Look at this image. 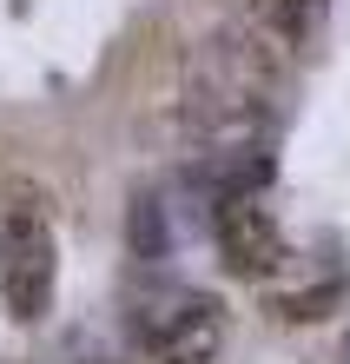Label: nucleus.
<instances>
[{"label":"nucleus","mask_w":350,"mask_h":364,"mask_svg":"<svg viewBox=\"0 0 350 364\" xmlns=\"http://www.w3.org/2000/svg\"><path fill=\"white\" fill-rule=\"evenodd\" d=\"M185 100L199 126L212 133V146H251L265 139L258 106L271 100V60L258 40L245 33H212L199 53L185 60Z\"/></svg>","instance_id":"f257e3e1"},{"label":"nucleus","mask_w":350,"mask_h":364,"mask_svg":"<svg viewBox=\"0 0 350 364\" xmlns=\"http://www.w3.org/2000/svg\"><path fill=\"white\" fill-rule=\"evenodd\" d=\"M133 338L152 364H212L225 345V305L192 285H146L133 298Z\"/></svg>","instance_id":"f03ea898"},{"label":"nucleus","mask_w":350,"mask_h":364,"mask_svg":"<svg viewBox=\"0 0 350 364\" xmlns=\"http://www.w3.org/2000/svg\"><path fill=\"white\" fill-rule=\"evenodd\" d=\"M53 278H60V245H53V225L40 205H13L7 212V232H0V298L20 325L47 318L53 305Z\"/></svg>","instance_id":"7ed1b4c3"},{"label":"nucleus","mask_w":350,"mask_h":364,"mask_svg":"<svg viewBox=\"0 0 350 364\" xmlns=\"http://www.w3.org/2000/svg\"><path fill=\"white\" fill-rule=\"evenodd\" d=\"M212 239L231 278H271L284 265V232L258 199H212Z\"/></svg>","instance_id":"20e7f679"},{"label":"nucleus","mask_w":350,"mask_h":364,"mask_svg":"<svg viewBox=\"0 0 350 364\" xmlns=\"http://www.w3.org/2000/svg\"><path fill=\"white\" fill-rule=\"evenodd\" d=\"M126 239H133V259H146V265H159L165 259V205L152 199H133V219H126Z\"/></svg>","instance_id":"39448f33"},{"label":"nucleus","mask_w":350,"mask_h":364,"mask_svg":"<svg viewBox=\"0 0 350 364\" xmlns=\"http://www.w3.org/2000/svg\"><path fill=\"white\" fill-rule=\"evenodd\" d=\"M265 14L278 20V33H284V40H304V33L317 27L324 0H265Z\"/></svg>","instance_id":"423d86ee"},{"label":"nucleus","mask_w":350,"mask_h":364,"mask_svg":"<svg viewBox=\"0 0 350 364\" xmlns=\"http://www.w3.org/2000/svg\"><path fill=\"white\" fill-rule=\"evenodd\" d=\"M331 298H337V285L297 291V298H284V305H278V318H291V325H297V318H324V305H331Z\"/></svg>","instance_id":"0eeeda50"},{"label":"nucleus","mask_w":350,"mask_h":364,"mask_svg":"<svg viewBox=\"0 0 350 364\" xmlns=\"http://www.w3.org/2000/svg\"><path fill=\"white\" fill-rule=\"evenodd\" d=\"M344 364H350V338H344Z\"/></svg>","instance_id":"6e6552de"}]
</instances>
